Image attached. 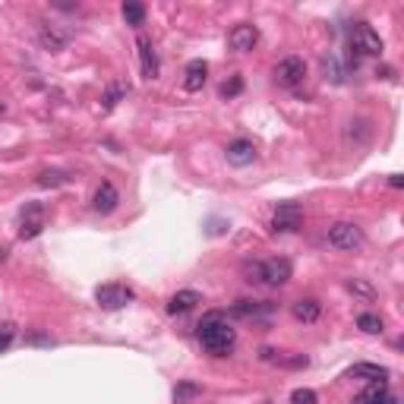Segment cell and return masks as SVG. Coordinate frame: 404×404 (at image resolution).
I'll return each mask as SVG.
<instances>
[{
	"label": "cell",
	"mask_w": 404,
	"mask_h": 404,
	"mask_svg": "<svg viewBox=\"0 0 404 404\" xmlns=\"http://www.w3.org/2000/svg\"><path fill=\"white\" fill-rule=\"evenodd\" d=\"M0 114H4V105H0Z\"/></svg>",
	"instance_id": "cell-29"
},
{
	"label": "cell",
	"mask_w": 404,
	"mask_h": 404,
	"mask_svg": "<svg viewBox=\"0 0 404 404\" xmlns=\"http://www.w3.org/2000/svg\"><path fill=\"white\" fill-rule=\"evenodd\" d=\"M351 404H398V398L386 388V382H373V388H367L363 395H357Z\"/></svg>",
	"instance_id": "cell-16"
},
{
	"label": "cell",
	"mask_w": 404,
	"mask_h": 404,
	"mask_svg": "<svg viewBox=\"0 0 404 404\" xmlns=\"http://www.w3.org/2000/svg\"><path fill=\"white\" fill-rule=\"evenodd\" d=\"M328 244L335 250H360L363 246V231L354 221H338V225L328 227Z\"/></svg>",
	"instance_id": "cell-2"
},
{
	"label": "cell",
	"mask_w": 404,
	"mask_h": 404,
	"mask_svg": "<svg viewBox=\"0 0 404 404\" xmlns=\"http://www.w3.org/2000/svg\"><path fill=\"white\" fill-rule=\"evenodd\" d=\"M124 19H126V25H143L145 23V6L143 4H124Z\"/></svg>",
	"instance_id": "cell-21"
},
{
	"label": "cell",
	"mask_w": 404,
	"mask_h": 404,
	"mask_svg": "<svg viewBox=\"0 0 404 404\" xmlns=\"http://www.w3.org/2000/svg\"><path fill=\"white\" fill-rule=\"evenodd\" d=\"M117 202H120L117 186H114L111 180H105V184L95 190V196H92V208H95L98 215H111L114 208H117Z\"/></svg>",
	"instance_id": "cell-11"
},
{
	"label": "cell",
	"mask_w": 404,
	"mask_h": 404,
	"mask_svg": "<svg viewBox=\"0 0 404 404\" xmlns=\"http://www.w3.org/2000/svg\"><path fill=\"white\" fill-rule=\"evenodd\" d=\"M351 291H360V294H373L369 285H360V281H351Z\"/></svg>",
	"instance_id": "cell-27"
},
{
	"label": "cell",
	"mask_w": 404,
	"mask_h": 404,
	"mask_svg": "<svg viewBox=\"0 0 404 404\" xmlns=\"http://www.w3.org/2000/svg\"><path fill=\"white\" fill-rule=\"evenodd\" d=\"M95 300L101 309H124L126 303L133 300V291L126 285H117V281H111V285H101L95 291Z\"/></svg>",
	"instance_id": "cell-6"
},
{
	"label": "cell",
	"mask_w": 404,
	"mask_h": 404,
	"mask_svg": "<svg viewBox=\"0 0 404 404\" xmlns=\"http://www.w3.org/2000/svg\"><path fill=\"white\" fill-rule=\"evenodd\" d=\"M303 76H307V64H303L300 57H285L278 66H275L278 85H297V83H303Z\"/></svg>",
	"instance_id": "cell-8"
},
{
	"label": "cell",
	"mask_w": 404,
	"mask_h": 404,
	"mask_svg": "<svg viewBox=\"0 0 404 404\" xmlns=\"http://www.w3.org/2000/svg\"><path fill=\"white\" fill-rule=\"evenodd\" d=\"M347 376H351V379H363V382H386L388 369L379 367V363H354V367L347 369Z\"/></svg>",
	"instance_id": "cell-15"
},
{
	"label": "cell",
	"mask_w": 404,
	"mask_h": 404,
	"mask_svg": "<svg viewBox=\"0 0 404 404\" xmlns=\"http://www.w3.org/2000/svg\"><path fill=\"white\" fill-rule=\"evenodd\" d=\"M199 345L206 347L212 357H227L237 345V332L231 328V322L225 319V313H208L199 322Z\"/></svg>",
	"instance_id": "cell-1"
},
{
	"label": "cell",
	"mask_w": 404,
	"mask_h": 404,
	"mask_svg": "<svg viewBox=\"0 0 404 404\" xmlns=\"http://www.w3.org/2000/svg\"><path fill=\"white\" fill-rule=\"evenodd\" d=\"M291 404H319V398H316L313 388H294Z\"/></svg>",
	"instance_id": "cell-25"
},
{
	"label": "cell",
	"mask_w": 404,
	"mask_h": 404,
	"mask_svg": "<svg viewBox=\"0 0 404 404\" xmlns=\"http://www.w3.org/2000/svg\"><path fill=\"white\" fill-rule=\"evenodd\" d=\"M388 186H395V190H401V186H404L401 174H392V177H388Z\"/></svg>",
	"instance_id": "cell-28"
},
{
	"label": "cell",
	"mask_w": 404,
	"mask_h": 404,
	"mask_svg": "<svg viewBox=\"0 0 404 404\" xmlns=\"http://www.w3.org/2000/svg\"><path fill=\"white\" fill-rule=\"evenodd\" d=\"M13 338H16V326H13V322H4V326H0V354L13 345Z\"/></svg>",
	"instance_id": "cell-24"
},
{
	"label": "cell",
	"mask_w": 404,
	"mask_h": 404,
	"mask_svg": "<svg viewBox=\"0 0 404 404\" xmlns=\"http://www.w3.org/2000/svg\"><path fill=\"white\" fill-rule=\"evenodd\" d=\"M291 262L287 259H266L259 262V285H268V287H281L291 281Z\"/></svg>",
	"instance_id": "cell-5"
},
{
	"label": "cell",
	"mask_w": 404,
	"mask_h": 404,
	"mask_svg": "<svg viewBox=\"0 0 404 404\" xmlns=\"http://www.w3.org/2000/svg\"><path fill=\"white\" fill-rule=\"evenodd\" d=\"M256 42H259V29L250 23H240L231 29V35H227V48H231L234 54H246L256 48Z\"/></svg>",
	"instance_id": "cell-7"
},
{
	"label": "cell",
	"mask_w": 404,
	"mask_h": 404,
	"mask_svg": "<svg viewBox=\"0 0 404 404\" xmlns=\"http://www.w3.org/2000/svg\"><path fill=\"white\" fill-rule=\"evenodd\" d=\"M70 180L66 171H42L38 174V186H64Z\"/></svg>",
	"instance_id": "cell-22"
},
{
	"label": "cell",
	"mask_w": 404,
	"mask_h": 404,
	"mask_svg": "<svg viewBox=\"0 0 404 404\" xmlns=\"http://www.w3.org/2000/svg\"><path fill=\"white\" fill-rule=\"evenodd\" d=\"M38 38H42V44L44 48H51V51H64L66 44H70V32H57L54 25H44Z\"/></svg>",
	"instance_id": "cell-18"
},
{
	"label": "cell",
	"mask_w": 404,
	"mask_h": 404,
	"mask_svg": "<svg viewBox=\"0 0 404 404\" xmlns=\"http://www.w3.org/2000/svg\"><path fill=\"white\" fill-rule=\"evenodd\" d=\"M351 51L357 54V57H363V54L376 57V54H382V38L376 35L367 23H357L354 32H351Z\"/></svg>",
	"instance_id": "cell-4"
},
{
	"label": "cell",
	"mask_w": 404,
	"mask_h": 404,
	"mask_svg": "<svg viewBox=\"0 0 404 404\" xmlns=\"http://www.w3.org/2000/svg\"><path fill=\"white\" fill-rule=\"evenodd\" d=\"M382 326H386V322H382V316H376V313H360L357 316V328H363L367 335H379Z\"/></svg>",
	"instance_id": "cell-20"
},
{
	"label": "cell",
	"mask_w": 404,
	"mask_h": 404,
	"mask_svg": "<svg viewBox=\"0 0 404 404\" xmlns=\"http://www.w3.org/2000/svg\"><path fill=\"white\" fill-rule=\"evenodd\" d=\"M202 395V386H196V382H180L177 388H174V404H190L196 401Z\"/></svg>",
	"instance_id": "cell-19"
},
{
	"label": "cell",
	"mask_w": 404,
	"mask_h": 404,
	"mask_svg": "<svg viewBox=\"0 0 404 404\" xmlns=\"http://www.w3.org/2000/svg\"><path fill=\"white\" fill-rule=\"evenodd\" d=\"M322 73H326V79H332V83H341V66L338 60L328 54V57H322Z\"/></svg>",
	"instance_id": "cell-23"
},
{
	"label": "cell",
	"mask_w": 404,
	"mask_h": 404,
	"mask_svg": "<svg viewBox=\"0 0 404 404\" xmlns=\"http://www.w3.org/2000/svg\"><path fill=\"white\" fill-rule=\"evenodd\" d=\"M240 89H244V79H240V76H234L231 83H225V85H221V95H225V98H234Z\"/></svg>",
	"instance_id": "cell-26"
},
{
	"label": "cell",
	"mask_w": 404,
	"mask_h": 404,
	"mask_svg": "<svg viewBox=\"0 0 404 404\" xmlns=\"http://www.w3.org/2000/svg\"><path fill=\"white\" fill-rule=\"evenodd\" d=\"M202 303V294L199 291H177L171 300H167V313L171 316H180V313H190Z\"/></svg>",
	"instance_id": "cell-14"
},
{
	"label": "cell",
	"mask_w": 404,
	"mask_h": 404,
	"mask_svg": "<svg viewBox=\"0 0 404 404\" xmlns=\"http://www.w3.org/2000/svg\"><path fill=\"white\" fill-rule=\"evenodd\" d=\"M139 64H143V76L145 79H158V54L152 48V38L149 35H139Z\"/></svg>",
	"instance_id": "cell-12"
},
{
	"label": "cell",
	"mask_w": 404,
	"mask_h": 404,
	"mask_svg": "<svg viewBox=\"0 0 404 404\" xmlns=\"http://www.w3.org/2000/svg\"><path fill=\"white\" fill-rule=\"evenodd\" d=\"M42 231H44V208L38 206V202H32V206H25V212H23L19 237H23V240H32V237H38Z\"/></svg>",
	"instance_id": "cell-9"
},
{
	"label": "cell",
	"mask_w": 404,
	"mask_h": 404,
	"mask_svg": "<svg viewBox=\"0 0 404 404\" xmlns=\"http://www.w3.org/2000/svg\"><path fill=\"white\" fill-rule=\"evenodd\" d=\"M291 313H294V319L297 322H316L322 316V303L313 300V297H303L291 307Z\"/></svg>",
	"instance_id": "cell-17"
},
{
	"label": "cell",
	"mask_w": 404,
	"mask_h": 404,
	"mask_svg": "<svg viewBox=\"0 0 404 404\" xmlns=\"http://www.w3.org/2000/svg\"><path fill=\"white\" fill-rule=\"evenodd\" d=\"M303 225V208L297 202H281L272 215V231L275 234H291V231H300Z\"/></svg>",
	"instance_id": "cell-3"
},
{
	"label": "cell",
	"mask_w": 404,
	"mask_h": 404,
	"mask_svg": "<svg viewBox=\"0 0 404 404\" xmlns=\"http://www.w3.org/2000/svg\"><path fill=\"white\" fill-rule=\"evenodd\" d=\"M225 158H227V165H234V167H246L256 161V145L250 139H234V143H227Z\"/></svg>",
	"instance_id": "cell-10"
},
{
	"label": "cell",
	"mask_w": 404,
	"mask_h": 404,
	"mask_svg": "<svg viewBox=\"0 0 404 404\" xmlns=\"http://www.w3.org/2000/svg\"><path fill=\"white\" fill-rule=\"evenodd\" d=\"M208 79V64L206 60H190L184 70V89L186 92H199Z\"/></svg>",
	"instance_id": "cell-13"
}]
</instances>
